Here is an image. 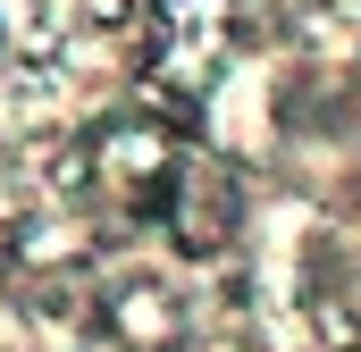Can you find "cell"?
Masks as SVG:
<instances>
[{"label":"cell","mask_w":361,"mask_h":352,"mask_svg":"<svg viewBox=\"0 0 361 352\" xmlns=\"http://www.w3.org/2000/svg\"><path fill=\"white\" fill-rule=\"evenodd\" d=\"M76 17H85V25H101V34H118V25L135 17V0H76Z\"/></svg>","instance_id":"obj_1"}]
</instances>
